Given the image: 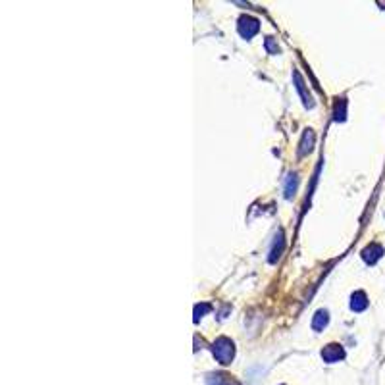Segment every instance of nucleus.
<instances>
[{
	"label": "nucleus",
	"mask_w": 385,
	"mask_h": 385,
	"mask_svg": "<svg viewBox=\"0 0 385 385\" xmlns=\"http://www.w3.org/2000/svg\"><path fill=\"white\" fill-rule=\"evenodd\" d=\"M212 352L220 364H231L233 356H235V345L227 337H218L212 345Z\"/></svg>",
	"instance_id": "obj_1"
},
{
	"label": "nucleus",
	"mask_w": 385,
	"mask_h": 385,
	"mask_svg": "<svg viewBox=\"0 0 385 385\" xmlns=\"http://www.w3.org/2000/svg\"><path fill=\"white\" fill-rule=\"evenodd\" d=\"M237 29H239L241 37H245V39H251V37H254V35L258 33V29H260V22H258L256 18H251V16H243L241 20H239Z\"/></svg>",
	"instance_id": "obj_2"
},
{
	"label": "nucleus",
	"mask_w": 385,
	"mask_h": 385,
	"mask_svg": "<svg viewBox=\"0 0 385 385\" xmlns=\"http://www.w3.org/2000/svg\"><path fill=\"white\" fill-rule=\"evenodd\" d=\"M322 358L326 360V362H339V360H343L345 358V351H343V347L341 345H337V343H331V345H328L324 351H322Z\"/></svg>",
	"instance_id": "obj_3"
},
{
	"label": "nucleus",
	"mask_w": 385,
	"mask_h": 385,
	"mask_svg": "<svg viewBox=\"0 0 385 385\" xmlns=\"http://www.w3.org/2000/svg\"><path fill=\"white\" fill-rule=\"evenodd\" d=\"M381 256H383V247H381V245H377V243L368 245V247L362 251V258H364V262H366V264H375Z\"/></svg>",
	"instance_id": "obj_4"
},
{
	"label": "nucleus",
	"mask_w": 385,
	"mask_h": 385,
	"mask_svg": "<svg viewBox=\"0 0 385 385\" xmlns=\"http://www.w3.org/2000/svg\"><path fill=\"white\" fill-rule=\"evenodd\" d=\"M293 79H295V87H297V91L300 93V99H302V104L306 106V108H312L314 106V99L310 97V93H306V87H304V79L300 77V73L298 71H293Z\"/></svg>",
	"instance_id": "obj_5"
},
{
	"label": "nucleus",
	"mask_w": 385,
	"mask_h": 385,
	"mask_svg": "<svg viewBox=\"0 0 385 385\" xmlns=\"http://www.w3.org/2000/svg\"><path fill=\"white\" fill-rule=\"evenodd\" d=\"M206 385H241V383L233 375L223 374V372H216V374H208Z\"/></svg>",
	"instance_id": "obj_6"
},
{
	"label": "nucleus",
	"mask_w": 385,
	"mask_h": 385,
	"mask_svg": "<svg viewBox=\"0 0 385 385\" xmlns=\"http://www.w3.org/2000/svg\"><path fill=\"white\" fill-rule=\"evenodd\" d=\"M368 306V297H366V293L364 291H356L354 295L351 297V308L354 312H362L366 310Z\"/></svg>",
	"instance_id": "obj_7"
},
{
	"label": "nucleus",
	"mask_w": 385,
	"mask_h": 385,
	"mask_svg": "<svg viewBox=\"0 0 385 385\" xmlns=\"http://www.w3.org/2000/svg\"><path fill=\"white\" fill-rule=\"evenodd\" d=\"M328 322H330V312L328 310H318L314 314V318H312V330L322 331L328 326Z\"/></svg>",
	"instance_id": "obj_8"
},
{
	"label": "nucleus",
	"mask_w": 385,
	"mask_h": 385,
	"mask_svg": "<svg viewBox=\"0 0 385 385\" xmlns=\"http://www.w3.org/2000/svg\"><path fill=\"white\" fill-rule=\"evenodd\" d=\"M283 245H285V241H283V233L279 231V233H277V237H275L274 247H272V253H270V262H272V264H274L275 260L281 256V253H283Z\"/></svg>",
	"instance_id": "obj_9"
},
{
	"label": "nucleus",
	"mask_w": 385,
	"mask_h": 385,
	"mask_svg": "<svg viewBox=\"0 0 385 385\" xmlns=\"http://www.w3.org/2000/svg\"><path fill=\"white\" fill-rule=\"evenodd\" d=\"M312 144H314V133L310 131V129H306L304 135H302V143H300L298 154H300V156H304L306 152H310V150H312Z\"/></svg>",
	"instance_id": "obj_10"
},
{
	"label": "nucleus",
	"mask_w": 385,
	"mask_h": 385,
	"mask_svg": "<svg viewBox=\"0 0 385 385\" xmlns=\"http://www.w3.org/2000/svg\"><path fill=\"white\" fill-rule=\"evenodd\" d=\"M297 185H298V177L295 176V174H289L285 179V198H291L295 195Z\"/></svg>",
	"instance_id": "obj_11"
},
{
	"label": "nucleus",
	"mask_w": 385,
	"mask_h": 385,
	"mask_svg": "<svg viewBox=\"0 0 385 385\" xmlns=\"http://www.w3.org/2000/svg\"><path fill=\"white\" fill-rule=\"evenodd\" d=\"M210 310H212L210 304H197V306H195V322H198V320L202 318L206 312H210Z\"/></svg>",
	"instance_id": "obj_12"
},
{
	"label": "nucleus",
	"mask_w": 385,
	"mask_h": 385,
	"mask_svg": "<svg viewBox=\"0 0 385 385\" xmlns=\"http://www.w3.org/2000/svg\"><path fill=\"white\" fill-rule=\"evenodd\" d=\"M266 50H268L270 54H279V46L274 43L272 37H266Z\"/></svg>",
	"instance_id": "obj_13"
},
{
	"label": "nucleus",
	"mask_w": 385,
	"mask_h": 385,
	"mask_svg": "<svg viewBox=\"0 0 385 385\" xmlns=\"http://www.w3.org/2000/svg\"><path fill=\"white\" fill-rule=\"evenodd\" d=\"M345 106H347V102L341 100V110H339V106L335 108V121H345Z\"/></svg>",
	"instance_id": "obj_14"
}]
</instances>
